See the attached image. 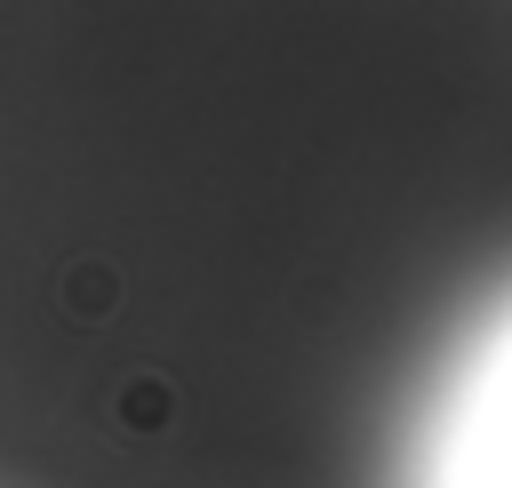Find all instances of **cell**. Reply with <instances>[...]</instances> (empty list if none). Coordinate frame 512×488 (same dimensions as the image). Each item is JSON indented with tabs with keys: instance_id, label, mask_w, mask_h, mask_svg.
Segmentation results:
<instances>
[{
	"instance_id": "6da1fadb",
	"label": "cell",
	"mask_w": 512,
	"mask_h": 488,
	"mask_svg": "<svg viewBox=\"0 0 512 488\" xmlns=\"http://www.w3.org/2000/svg\"><path fill=\"white\" fill-rule=\"evenodd\" d=\"M512 328V0H0V488H432Z\"/></svg>"
}]
</instances>
